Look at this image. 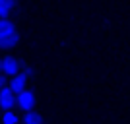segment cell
I'll return each mask as SVG.
<instances>
[{
    "instance_id": "1",
    "label": "cell",
    "mask_w": 130,
    "mask_h": 124,
    "mask_svg": "<svg viewBox=\"0 0 130 124\" xmlns=\"http://www.w3.org/2000/svg\"><path fill=\"white\" fill-rule=\"evenodd\" d=\"M35 101H37V97H35V93H33L31 89H23L22 93H18V95H16V107L22 109L23 113L33 111Z\"/></svg>"
},
{
    "instance_id": "2",
    "label": "cell",
    "mask_w": 130,
    "mask_h": 124,
    "mask_svg": "<svg viewBox=\"0 0 130 124\" xmlns=\"http://www.w3.org/2000/svg\"><path fill=\"white\" fill-rule=\"evenodd\" d=\"M20 68H22V62H20L16 56L6 54L4 58H2V74H4V76L14 78L16 74H20Z\"/></svg>"
},
{
    "instance_id": "3",
    "label": "cell",
    "mask_w": 130,
    "mask_h": 124,
    "mask_svg": "<svg viewBox=\"0 0 130 124\" xmlns=\"http://www.w3.org/2000/svg\"><path fill=\"white\" fill-rule=\"evenodd\" d=\"M16 107V93L6 85L4 89H0V109L2 111H12Z\"/></svg>"
},
{
    "instance_id": "4",
    "label": "cell",
    "mask_w": 130,
    "mask_h": 124,
    "mask_svg": "<svg viewBox=\"0 0 130 124\" xmlns=\"http://www.w3.org/2000/svg\"><path fill=\"white\" fill-rule=\"evenodd\" d=\"M20 43V35L18 31H6V33H0V49H14L16 45Z\"/></svg>"
},
{
    "instance_id": "5",
    "label": "cell",
    "mask_w": 130,
    "mask_h": 124,
    "mask_svg": "<svg viewBox=\"0 0 130 124\" xmlns=\"http://www.w3.org/2000/svg\"><path fill=\"white\" fill-rule=\"evenodd\" d=\"M27 81H29V80L23 78L22 74H16L14 78H12V81H10V85H8V87H10L12 91L18 95V93H22L23 89H27Z\"/></svg>"
},
{
    "instance_id": "6",
    "label": "cell",
    "mask_w": 130,
    "mask_h": 124,
    "mask_svg": "<svg viewBox=\"0 0 130 124\" xmlns=\"http://www.w3.org/2000/svg\"><path fill=\"white\" fill-rule=\"evenodd\" d=\"M18 8V0H0V17H10V14Z\"/></svg>"
},
{
    "instance_id": "7",
    "label": "cell",
    "mask_w": 130,
    "mask_h": 124,
    "mask_svg": "<svg viewBox=\"0 0 130 124\" xmlns=\"http://www.w3.org/2000/svg\"><path fill=\"white\" fill-rule=\"evenodd\" d=\"M22 122L23 124H45V120L37 111H27V113H23Z\"/></svg>"
},
{
    "instance_id": "8",
    "label": "cell",
    "mask_w": 130,
    "mask_h": 124,
    "mask_svg": "<svg viewBox=\"0 0 130 124\" xmlns=\"http://www.w3.org/2000/svg\"><path fill=\"white\" fill-rule=\"evenodd\" d=\"M6 31H18V27L10 17H0V33H6Z\"/></svg>"
},
{
    "instance_id": "9",
    "label": "cell",
    "mask_w": 130,
    "mask_h": 124,
    "mask_svg": "<svg viewBox=\"0 0 130 124\" xmlns=\"http://www.w3.org/2000/svg\"><path fill=\"white\" fill-rule=\"evenodd\" d=\"M2 124H20V118L14 111H4L2 114Z\"/></svg>"
},
{
    "instance_id": "10",
    "label": "cell",
    "mask_w": 130,
    "mask_h": 124,
    "mask_svg": "<svg viewBox=\"0 0 130 124\" xmlns=\"http://www.w3.org/2000/svg\"><path fill=\"white\" fill-rule=\"evenodd\" d=\"M20 74H22L23 78H27V80H31V76H33V70L29 68V66H22V68H20Z\"/></svg>"
},
{
    "instance_id": "11",
    "label": "cell",
    "mask_w": 130,
    "mask_h": 124,
    "mask_svg": "<svg viewBox=\"0 0 130 124\" xmlns=\"http://www.w3.org/2000/svg\"><path fill=\"white\" fill-rule=\"evenodd\" d=\"M6 85H8V78L4 74H0V89H4Z\"/></svg>"
},
{
    "instance_id": "12",
    "label": "cell",
    "mask_w": 130,
    "mask_h": 124,
    "mask_svg": "<svg viewBox=\"0 0 130 124\" xmlns=\"http://www.w3.org/2000/svg\"><path fill=\"white\" fill-rule=\"evenodd\" d=\"M0 74H2V58H0Z\"/></svg>"
}]
</instances>
